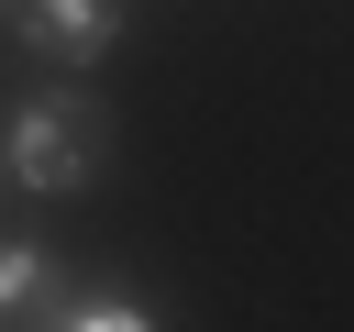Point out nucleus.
<instances>
[{
  "label": "nucleus",
  "mask_w": 354,
  "mask_h": 332,
  "mask_svg": "<svg viewBox=\"0 0 354 332\" xmlns=\"http://www.w3.org/2000/svg\"><path fill=\"white\" fill-rule=\"evenodd\" d=\"M44 288H55V255L44 243H0V310H33Z\"/></svg>",
  "instance_id": "3"
},
{
  "label": "nucleus",
  "mask_w": 354,
  "mask_h": 332,
  "mask_svg": "<svg viewBox=\"0 0 354 332\" xmlns=\"http://www.w3.org/2000/svg\"><path fill=\"white\" fill-rule=\"evenodd\" d=\"M44 332H155V321H144L133 299H77V310H55Z\"/></svg>",
  "instance_id": "4"
},
{
  "label": "nucleus",
  "mask_w": 354,
  "mask_h": 332,
  "mask_svg": "<svg viewBox=\"0 0 354 332\" xmlns=\"http://www.w3.org/2000/svg\"><path fill=\"white\" fill-rule=\"evenodd\" d=\"M11 177L22 188H44V199H66V188H88L100 166H111V122H100V100H77V89H44V100H22L11 111Z\"/></svg>",
  "instance_id": "1"
},
{
  "label": "nucleus",
  "mask_w": 354,
  "mask_h": 332,
  "mask_svg": "<svg viewBox=\"0 0 354 332\" xmlns=\"http://www.w3.org/2000/svg\"><path fill=\"white\" fill-rule=\"evenodd\" d=\"M33 55H55V66H100L111 55V33H122V11L111 0H33Z\"/></svg>",
  "instance_id": "2"
}]
</instances>
